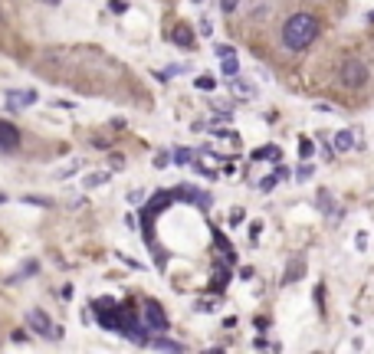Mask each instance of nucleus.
I'll return each mask as SVG.
<instances>
[{
  "label": "nucleus",
  "instance_id": "nucleus-1",
  "mask_svg": "<svg viewBox=\"0 0 374 354\" xmlns=\"http://www.w3.org/2000/svg\"><path fill=\"white\" fill-rule=\"evenodd\" d=\"M315 36H318V20L312 13H292L282 26V43H286V50H295V53L312 46Z\"/></svg>",
  "mask_w": 374,
  "mask_h": 354
},
{
  "label": "nucleus",
  "instance_id": "nucleus-2",
  "mask_svg": "<svg viewBox=\"0 0 374 354\" xmlns=\"http://www.w3.org/2000/svg\"><path fill=\"white\" fill-rule=\"evenodd\" d=\"M342 82L348 89H361L368 82V66L361 59H345L342 62Z\"/></svg>",
  "mask_w": 374,
  "mask_h": 354
},
{
  "label": "nucleus",
  "instance_id": "nucleus-3",
  "mask_svg": "<svg viewBox=\"0 0 374 354\" xmlns=\"http://www.w3.org/2000/svg\"><path fill=\"white\" fill-rule=\"evenodd\" d=\"M144 325L155 331H168V315H164V308L158 302H148L144 305Z\"/></svg>",
  "mask_w": 374,
  "mask_h": 354
},
{
  "label": "nucleus",
  "instance_id": "nucleus-4",
  "mask_svg": "<svg viewBox=\"0 0 374 354\" xmlns=\"http://www.w3.org/2000/svg\"><path fill=\"white\" fill-rule=\"evenodd\" d=\"M17 148H20V131H17V125L0 122V151H4V154H10V151H17Z\"/></svg>",
  "mask_w": 374,
  "mask_h": 354
},
{
  "label": "nucleus",
  "instance_id": "nucleus-5",
  "mask_svg": "<svg viewBox=\"0 0 374 354\" xmlns=\"http://www.w3.org/2000/svg\"><path fill=\"white\" fill-rule=\"evenodd\" d=\"M26 325H30L36 335H43V338H53V325H50V318H46V311H40V308H30V315H26Z\"/></svg>",
  "mask_w": 374,
  "mask_h": 354
},
{
  "label": "nucleus",
  "instance_id": "nucleus-6",
  "mask_svg": "<svg viewBox=\"0 0 374 354\" xmlns=\"http://www.w3.org/2000/svg\"><path fill=\"white\" fill-rule=\"evenodd\" d=\"M33 102H36V92H33V89H13V92L7 95V105H10L13 112H20V108H30Z\"/></svg>",
  "mask_w": 374,
  "mask_h": 354
},
{
  "label": "nucleus",
  "instance_id": "nucleus-7",
  "mask_svg": "<svg viewBox=\"0 0 374 354\" xmlns=\"http://www.w3.org/2000/svg\"><path fill=\"white\" fill-rule=\"evenodd\" d=\"M171 40H174L177 46H184V50H194V30L187 23H177L174 30H171Z\"/></svg>",
  "mask_w": 374,
  "mask_h": 354
},
{
  "label": "nucleus",
  "instance_id": "nucleus-8",
  "mask_svg": "<svg viewBox=\"0 0 374 354\" xmlns=\"http://www.w3.org/2000/svg\"><path fill=\"white\" fill-rule=\"evenodd\" d=\"M351 148H355V131H348V128L338 131L335 135V151H351Z\"/></svg>",
  "mask_w": 374,
  "mask_h": 354
},
{
  "label": "nucleus",
  "instance_id": "nucleus-9",
  "mask_svg": "<svg viewBox=\"0 0 374 354\" xmlns=\"http://www.w3.org/2000/svg\"><path fill=\"white\" fill-rule=\"evenodd\" d=\"M230 89H233V92H237V95H240V99H253V95H256V89H253V86H249V82H243V79H237V75H233V79H230Z\"/></svg>",
  "mask_w": 374,
  "mask_h": 354
},
{
  "label": "nucleus",
  "instance_id": "nucleus-10",
  "mask_svg": "<svg viewBox=\"0 0 374 354\" xmlns=\"http://www.w3.org/2000/svg\"><path fill=\"white\" fill-rule=\"evenodd\" d=\"M155 351H174V354H181L184 351V344L181 341H168V338H155V341H148Z\"/></svg>",
  "mask_w": 374,
  "mask_h": 354
},
{
  "label": "nucleus",
  "instance_id": "nucleus-11",
  "mask_svg": "<svg viewBox=\"0 0 374 354\" xmlns=\"http://www.w3.org/2000/svg\"><path fill=\"white\" fill-rule=\"evenodd\" d=\"M253 158H256V161H279V158H282V151L276 148V144H266V148H259Z\"/></svg>",
  "mask_w": 374,
  "mask_h": 354
},
{
  "label": "nucleus",
  "instance_id": "nucleus-12",
  "mask_svg": "<svg viewBox=\"0 0 374 354\" xmlns=\"http://www.w3.org/2000/svg\"><path fill=\"white\" fill-rule=\"evenodd\" d=\"M302 272H306V262H302V259H292V262H289V269H286V279H282V282H295Z\"/></svg>",
  "mask_w": 374,
  "mask_h": 354
},
{
  "label": "nucleus",
  "instance_id": "nucleus-13",
  "mask_svg": "<svg viewBox=\"0 0 374 354\" xmlns=\"http://www.w3.org/2000/svg\"><path fill=\"white\" fill-rule=\"evenodd\" d=\"M220 72H223L227 79L240 75V62H237V56H223V66H220Z\"/></svg>",
  "mask_w": 374,
  "mask_h": 354
},
{
  "label": "nucleus",
  "instance_id": "nucleus-14",
  "mask_svg": "<svg viewBox=\"0 0 374 354\" xmlns=\"http://www.w3.org/2000/svg\"><path fill=\"white\" fill-rule=\"evenodd\" d=\"M171 158H174V164H191V161H194V151H191V148H177Z\"/></svg>",
  "mask_w": 374,
  "mask_h": 354
},
{
  "label": "nucleus",
  "instance_id": "nucleus-15",
  "mask_svg": "<svg viewBox=\"0 0 374 354\" xmlns=\"http://www.w3.org/2000/svg\"><path fill=\"white\" fill-rule=\"evenodd\" d=\"M227 282H230V272H227V269H217V276H213V289H223Z\"/></svg>",
  "mask_w": 374,
  "mask_h": 354
},
{
  "label": "nucleus",
  "instance_id": "nucleus-16",
  "mask_svg": "<svg viewBox=\"0 0 374 354\" xmlns=\"http://www.w3.org/2000/svg\"><path fill=\"white\" fill-rule=\"evenodd\" d=\"M312 151H315V144H312L309 138H299V154L302 158H312Z\"/></svg>",
  "mask_w": 374,
  "mask_h": 354
},
{
  "label": "nucleus",
  "instance_id": "nucleus-17",
  "mask_svg": "<svg viewBox=\"0 0 374 354\" xmlns=\"http://www.w3.org/2000/svg\"><path fill=\"white\" fill-rule=\"evenodd\" d=\"M108 180V174L102 171V174H92V177H86V187H95V184H105Z\"/></svg>",
  "mask_w": 374,
  "mask_h": 354
},
{
  "label": "nucleus",
  "instance_id": "nucleus-18",
  "mask_svg": "<svg viewBox=\"0 0 374 354\" xmlns=\"http://www.w3.org/2000/svg\"><path fill=\"white\" fill-rule=\"evenodd\" d=\"M26 204H36V207H50L53 200H46V197H36V193H30V197H23Z\"/></svg>",
  "mask_w": 374,
  "mask_h": 354
},
{
  "label": "nucleus",
  "instance_id": "nucleus-19",
  "mask_svg": "<svg viewBox=\"0 0 374 354\" xmlns=\"http://www.w3.org/2000/svg\"><path fill=\"white\" fill-rule=\"evenodd\" d=\"M213 86H217V82H213L210 75H200V79H197V89H207V92H210Z\"/></svg>",
  "mask_w": 374,
  "mask_h": 354
},
{
  "label": "nucleus",
  "instance_id": "nucleus-20",
  "mask_svg": "<svg viewBox=\"0 0 374 354\" xmlns=\"http://www.w3.org/2000/svg\"><path fill=\"white\" fill-rule=\"evenodd\" d=\"M237 4H240V0H220V10H223V13H233V10H237Z\"/></svg>",
  "mask_w": 374,
  "mask_h": 354
},
{
  "label": "nucleus",
  "instance_id": "nucleus-21",
  "mask_svg": "<svg viewBox=\"0 0 374 354\" xmlns=\"http://www.w3.org/2000/svg\"><path fill=\"white\" fill-rule=\"evenodd\" d=\"M309 177H312V168H309V164H302L299 174H295V180H309Z\"/></svg>",
  "mask_w": 374,
  "mask_h": 354
},
{
  "label": "nucleus",
  "instance_id": "nucleus-22",
  "mask_svg": "<svg viewBox=\"0 0 374 354\" xmlns=\"http://www.w3.org/2000/svg\"><path fill=\"white\" fill-rule=\"evenodd\" d=\"M276 184H279V177H276V174H273V177H266V180H263V184H259V187H263V190H273V187H276Z\"/></svg>",
  "mask_w": 374,
  "mask_h": 354
},
{
  "label": "nucleus",
  "instance_id": "nucleus-23",
  "mask_svg": "<svg viewBox=\"0 0 374 354\" xmlns=\"http://www.w3.org/2000/svg\"><path fill=\"white\" fill-rule=\"evenodd\" d=\"M112 10H115V13H125L128 7H125V0H112Z\"/></svg>",
  "mask_w": 374,
  "mask_h": 354
},
{
  "label": "nucleus",
  "instance_id": "nucleus-24",
  "mask_svg": "<svg viewBox=\"0 0 374 354\" xmlns=\"http://www.w3.org/2000/svg\"><path fill=\"white\" fill-rule=\"evenodd\" d=\"M217 56H220V59H223V56H233V50H230V46H217Z\"/></svg>",
  "mask_w": 374,
  "mask_h": 354
},
{
  "label": "nucleus",
  "instance_id": "nucleus-25",
  "mask_svg": "<svg viewBox=\"0 0 374 354\" xmlns=\"http://www.w3.org/2000/svg\"><path fill=\"white\" fill-rule=\"evenodd\" d=\"M200 33H207V36L213 33V23H210V20H204V23H200Z\"/></svg>",
  "mask_w": 374,
  "mask_h": 354
},
{
  "label": "nucleus",
  "instance_id": "nucleus-26",
  "mask_svg": "<svg viewBox=\"0 0 374 354\" xmlns=\"http://www.w3.org/2000/svg\"><path fill=\"white\" fill-rule=\"evenodd\" d=\"M197 311H213V302H197Z\"/></svg>",
  "mask_w": 374,
  "mask_h": 354
},
{
  "label": "nucleus",
  "instance_id": "nucleus-27",
  "mask_svg": "<svg viewBox=\"0 0 374 354\" xmlns=\"http://www.w3.org/2000/svg\"><path fill=\"white\" fill-rule=\"evenodd\" d=\"M4 200H7V193H4V190H0V204H4Z\"/></svg>",
  "mask_w": 374,
  "mask_h": 354
}]
</instances>
